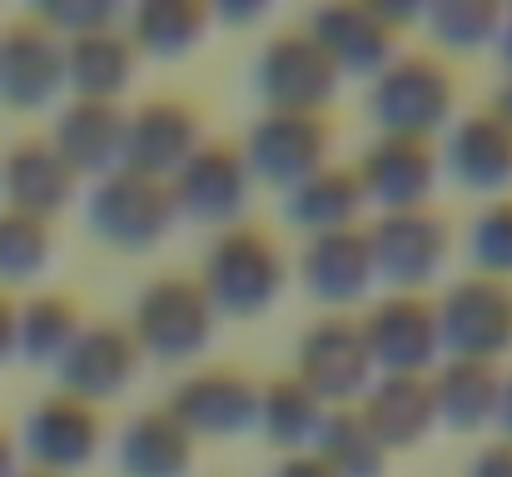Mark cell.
I'll return each mask as SVG.
<instances>
[{"label":"cell","instance_id":"cell-27","mask_svg":"<svg viewBox=\"0 0 512 477\" xmlns=\"http://www.w3.org/2000/svg\"><path fill=\"white\" fill-rule=\"evenodd\" d=\"M363 184H358V169L339 164V159H324L319 169H309L299 184L284 189V214L319 234V229H339V224H358V209H363Z\"/></svg>","mask_w":512,"mask_h":477},{"label":"cell","instance_id":"cell-42","mask_svg":"<svg viewBox=\"0 0 512 477\" xmlns=\"http://www.w3.org/2000/svg\"><path fill=\"white\" fill-rule=\"evenodd\" d=\"M15 473V438L0 428V477H10Z\"/></svg>","mask_w":512,"mask_h":477},{"label":"cell","instance_id":"cell-14","mask_svg":"<svg viewBox=\"0 0 512 477\" xmlns=\"http://www.w3.org/2000/svg\"><path fill=\"white\" fill-rule=\"evenodd\" d=\"M140 358L145 353H140L130 323L95 318V323H80V333L70 338V348L55 363V378H60V393L100 403V398H115L135 383Z\"/></svg>","mask_w":512,"mask_h":477},{"label":"cell","instance_id":"cell-10","mask_svg":"<svg viewBox=\"0 0 512 477\" xmlns=\"http://www.w3.org/2000/svg\"><path fill=\"white\" fill-rule=\"evenodd\" d=\"M329 145H334V125L324 110H264L239 140L249 179H264L279 189L319 169L329 159Z\"/></svg>","mask_w":512,"mask_h":477},{"label":"cell","instance_id":"cell-6","mask_svg":"<svg viewBox=\"0 0 512 477\" xmlns=\"http://www.w3.org/2000/svg\"><path fill=\"white\" fill-rule=\"evenodd\" d=\"M339 80V65L324 55V45L304 25L274 30L264 50L254 55V90L264 110H324Z\"/></svg>","mask_w":512,"mask_h":477},{"label":"cell","instance_id":"cell-38","mask_svg":"<svg viewBox=\"0 0 512 477\" xmlns=\"http://www.w3.org/2000/svg\"><path fill=\"white\" fill-rule=\"evenodd\" d=\"M15 353V299L0 289V363Z\"/></svg>","mask_w":512,"mask_h":477},{"label":"cell","instance_id":"cell-23","mask_svg":"<svg viewBox=\"0 0 512 477\" xmlns=\"http://www.w3.org/2000/svg\"><path fill=\"white\" fill-rule=\"evenodd\" d=\"M55 155L65 159L75 174H110L120 164V145H125V110L120 100H80L70 95V105L55 115L50 135Z\"/></svg>","mask_w":512,"mask_h":477},{"label":"cell","instance_id":"cell-31","mask_svg":"<svg viewBox=\"0 0 512 477\" xmlns=\"http://www.w3.org/2000/svg\"><path fill=\"white\" fill-rule=\"evenodd\" d=\"M324 423V403L294 378V373H279L269 383H259V413H254V428L274 443V448H289V453H304L314 443Z\"/></svg>","mask_w":512,"mask_h":477},{"label":"cell","instance_id":"cell-12","mask_svg":"<svg viewBox=\"0 0 512 477\" xmlns=\"http://www.w3.org/2000/svg\"><path fill=\"white\" fill-rule=\"evenodd\" d=\"M294 378L324 403V408H339L363 398V388L373 383V358H368V343H363V323L353 314H324L304 338H299V363H294Z\"/></svg>","mask_w":512,"mask_h":477},{"label":"cell","instance_id":"cell-43","mask_svg":"<svg viewBox=\"0 0 512 477\" xmlns=\"http://www.w3.org/2000/svg\"><path fill=\"white\" fill-rule=\"evenodd\" d=\"M219 15L224 20H254V15H264V5H219Z\"/></svg>","mask_w":512,"mask_h":477},{"label":"cell","instance_id":"cell-16","mask_svg":"<svg viewBox=\"0 0 512 477\" xmlns=\"http://www.w3.org/2000/svg\"><path fill=\"white\" fill-rule=\"evenodd\" d=\"M174 214L194 224H234L249 199V164L239 140H199L194 155L170 174Z\"/></svg>","mask_w":512,"mask_h":477},{"label":"cell","instance_id":"cell-20","mask_svg":"<svg viewBox=\"0 0 512 477\" xmlns=\"http://www.w3.org/2000/svg\"><path fill=\"white\" fill-rule=\"evenodd\" d=\"M299 274L304 289L319 304H353L368 284H373V254H368V229L363 224H339V229H319L309 234L304 254H299Z\"/></svg>","mask_w":512,"mask_h":477},{"label":"cell","instance_id":"cell-21","mask_svg":"<svg viewBox=\"0 0 512 477\" xmlns=\"http://www.w3.org/2000/svg\"><path fill=\"white\" fill-rule=\"evenodd\" d=\"M438 159L448 164V174L468 189L498 194L512 184V125L493 110H468L463 120H453L448 145L438 150Z\"/></svg>","mask_w":512,"mask_h":477},{"label":"cell","instance_id":"cell-17","mask_svg":"<svg viewBox=\"0 0 512 477\" xmlns=\"http://www.w3.org/2000/svg\"><path fill=\"white\" fill-rule=\"evenodd\" d=\"M204 140V115L194 100L184 95H150L140 110L125 115V145H120V164L170 179L184 159L194 155V145Z\"/></svg>","mask_w":512,"mask_h":477},{"label":"cell","instance_id":"cell-22","mask_svg":"<svg viewBox=\"0 0 512 477\" xmlns=\"http://www.w3.org/2000/svg\"><path fill=\"white\" fill-rule=\"evenodd\" d=\"M358 413L368 418V428L378 433V443L388 453L398 448H413L433 433L438 423V408H433V383L428 373H378L363 398H358Z\"/></svg>","mask_w":512,"mask_h":477},{"label":"cell","instance_id":"cell-11","mask_svg":"<svg viewBox=\"0 0 512 477\" xmlns=\"http://www.w3.org/2000/svg\"><path fill=\"white\" fill-rule=\"evenodd\" d=\"M363 323V343L373 358V373H428L443 353L438 338V304L423 289H393L383 294Z\"/></svg>","mask_w":512,"mask_h":477},{"label":"cell","instance_id":"cell-25","mask_svg":"<svg viewBox=\"0 0 512 477\" xmlns=\"http://www.w3.org/2000/svg\"><path fill=\"white\" fill-rule=\"evenodd\" d=\"M140 50L130 45L125 25H100L65 40V85L80 100H120V90L135 75Z\"/></svg>","mask_w":512,"mask_h":477},{"label":"cell","instance_id":"cell-19","mask_svg":"<svg viewBox=\"0 0 512 477\" xmlns=\"http://www.w3.org/2000/svg\"><path fill=\"white\" fill-rule=\"evenodd\" d=\"M75 184H80V174L55 155V145L45 135H20L0 155V194L10 209L55 219L75 199Z\"/></svg>","mask_w":512,"mask_h":477},{"label":"cell","instance_id":"cell-36","mask_svg":"<svg viewBox=\"0 0 512 477\" xmlns=\"http://www.w3.org/2000/svg\"><path fill=\"white\" fill-rule=\"evenodd\" d=\"M468 477H512V438H493L473 453Z\"/></svg>","mask_w":512,"mask_h":477},{"label":"cell","instance_id":"cell-9","mask_svg":"<svg viewBox=\"0 0 512 477\" xmlns=\"http://www.w3.org/2000/svg\"><path fill=\"white\" fill-rule=\"evenodd\" d=\"M438 304V338L448 358H498L512 348V279L468 274L443 289Z\"/></svg>","mask_w":512,"mask_h":477},{"label":"cell","instance_id":"cell-24","mask_svg":"<svg viewBox=\"0 0 512 477\" xmlns=\"http://www.w3.org/2000/svg\"><path fill=\"white\" fill-rule=\"evenodd\" d=\"M115 463L125 477H184L194 468V438L165 403H155L120 428Z\"/></svg>","mask_w":512,"mask_h":477},{"label":"cell","instance_id":"cell-7","mask_svg":"<svg viewBox=\"0 0 512 477\" xmlns=\"http://www.w3.org/2000/svg\"><path fill=\"white\" fill-rule=\"evenodd\" d=\"M174 418L189 428V438H234L254 428L259 413V378L239 363H199L189 368L165 398Z\"/></svg>","mask_w":512,"mask_h":477},{"label":"cell","instance_id":"cell-37","mask_svg":"<svg viewBox=\"0 0 512 477\" xmlns=\"http://www.w3.org/2000/svg\"><path fill=\"white\" fill-rule=\"evenodd\" d=\"M274 477H334V473L324 468V458H319L314 448H304V453H289V458L274 468Z\"/></svg>","mask_w":512,"mask_h":477},{"label":"cell","instance_id":"cell-32","mask_svg":"<svg viewBox=\"0 0 512 477\" xmlns=\"http://www.w3.org/2000/svg\"><path fill=\"white\" fill-rule=\"evenodd\" d=\"M50 249H55L50 219L0 204V284L35 279V274L50 264Z\"/></svg>","mask_w":512,"mask_h":477},{"label":"cell","instance_id":"cell-2","mask_svg":"<svg viewBox=\"0 0 512 477\" xmlns=\"http://www.w3.org/2000/svg\"><path fill=\"white\" fill-rule=\"evenodd\" d=\"M458 105V80L433 50H398L368 85V115L378 135H423L433 140Z\"/></svg>","mask_w":512,"mask_h":477},{"label":"cell","instance_id":"cell-34","mask_svg":"<svg viewBox=\"0 0 512 477\" xmlns=\"http://www.w3.org/2000/svg\"><path fill=\"white\" fill-rule=\"evenodd\" d=\"M468 254H473V274L512 279V194H498L478 209L468 229Z\"/></svg>","mask_w":512,"mask_h":477},{"label":"cell","instance_id":"cell-40","mask_svg":"<svg viewBox=\"0 0 512 477\" xmlns=\"http://www.w3.org/2000/svg\"><path fill=\"white\" fill-rule=\"evenodd\" d=\"M493 110H498V115H503V120L512 125V70L503 75V85L493 90Z\"/></svg>","mask_w":512,"mask_h":477},{"label":"cell","instance_id":"cell-3","mask_svg":"<svg viewBox=\"0 0 512 477\" xmlns=\"http://www.w3.org/2000/svg\"><path fill=\"white\" fill-rule=\"evenodd\" d=\"M179 219L174 214V194L170 179H155V174H140V169H125L115 164L110 174L95 179L90 199H85V224L100 244L120 249V254H145L155 249L170 224Z\"/></svg>","mask_w":512,"mask_h":477},{"label":"cell","instance_id":"cell-1","mask_svg":"<svg viewBox=\"0 0 512 477\" xmlns=\"http://www.w3.org/2000/svg\"><path fill=\"white\" fill-rule=\"evenodd\" d=\"M194 279L209 294V304H214L219 318H249V314H264L279 299V289L289 279V264H284L279 239L264 224L234 219V224H224L209 239Z\"/></svg>","mask_w":512,"mask_h":477},{"label":"cell","instance_id":"cell-33","mask_svg":"<svg viewBox=\"0 0 512 477\" xmlns=\"http://www.w3.org/2000/svg\"><path fill=\"white\" fill-rule=\"evenodd\" d=\"M438 45L448 50H478L488 40H498V25H503V5L498 0H438L418 15Z\"/></svg>","mask_w":512,"mask_h":477},{"label":"cell","instance_id":"cell-26","mask_svg":"<svg viewBox=\"0 0 512 477\" xmlns=\"http://www.w3.org/2000/svg\"><path fill=\"white\" fill-rule=\"evenodd\" d=\"M433 408L438 423L458 428V433H478L498 418V393H503V373L488 358H443L433 373Z\"/></svg>","mask_w":512,"mask_h":477},{"label":"cell","instance_id":"cell-41","mask_svg":"<svg viewBox=\"0 0 512 477\" xmlns=\"http://www.w3.org/2000/svg\"><path fill=\"white\" fill-rule=\"evenodd\" d=\"M498 55H503V65L512 70V10H503V25H498Z\"/></svg>","mask_w":512,"mask_h":477},{"label":"cell","instance_id":"cell-44","mask_svg":"<svg viewBox=\"0 0 512 477\" xmlns=\"http://www.w3.org/2000/svg\"><path fill=\"white\" fill-rule=\"evenodd\" d=\"M10 477H55V473H40V468H15Z\"/></svg>","mask_w":512,"mask_h":477},{"label":"cell","instance_id":"cell-15","mask_svg":"<svg viewBox=\"0 0 512 477\" xmlns=\"http://www.w3.org/2000/svg\"><path fill=\"white\" fill-rule=\"evenodd\" d=\"M100 438H105V423H100V408L85 403V398H70V393H45L30 413H25V428H20V448L30 458V468L40 473H80L95 453H100Z\"/></svg>","mask_w":512,"mask_h":477},{"label":"cell","instance_id":"cell-5","mask_svg":"<svg viewBox=\"0 0 512 477\" xmlns=\"http://www.w3.org/2000/svg\"><path fill=\"white\" fill-rule=\"evenodd\" d=\"M368 229V254H373V279L388 289H423L438 279L453 249V224L438 204H413V209H383Z\"/></svg>","mask_w":512,"mask_h":477},{"label":"cell","instance_id":"cell-28","mask_svg":"<svg viewBox=\"0 0 512 477\" xmlns=\"http://www.w3.org/2000/svg\"><path fill=\"white\" fill-rule=\"evenodd\" d=\"M314 453L324 458V468L334 477H383V468H388V448L378 443V433L368 428L358 403L324 408V423L314 433Z\"/></svg>","mask_w":512,"mask_h":477},{"label":"cell","instance_id":"cell-8","mask_svg":"<svg viewBox=\"0 0 512 477\" xmlns=\"http://www.w3.org/2000/svg\"><path fill=\"white\" fill-rule=\"evenodd\" d=\"M423 10L403 5H363V0H334L309 10L304 30L324 45V55L339 65V75H378L398 55V25Z\"/></svg>","mask_w":512,"mask_h":477},{"label":"cell","instance_id":"cell-39","mask_svg":"<svg viewBox=\"0 0 512 477\" xmlns=\"http://www.w3.org/2000/svg\"><path fill=\"white\" fill-rule=\"evenodd\" d=\"M498 428H503V438H512V373L503 378V393H498V418H493Z\"/></svg>","mask_w":512,"mask_h":477},{"label":"cell","instance_id":"cell-4","mask_svg":"<svg viewBox=\"0 0 512 477\" xmlns=\"http://www.w3.org/2000/svg\"><path fill=\"white\" fill-rule=\"evenodd\" d=\"M214 304L199 289L194 274H155L140 294H135V314H130V333L140 343V353L160 358V363H184L199 358L214 338Z\"/></svg>","mask_w":512,"mask_h":477},{"label":"cell","instance_id":"cell-13","mask_svg":"<svg viewBox=\"0 0 512 477\" xmlns=\"http://www.w3.org/2000/svg\"><path fill=\"white\" fill-rule=\"evenodd\" d=\"M65 90V40L35 15L0 25V100L10 110H40Z\"/></svg>","mask_w":512,"mask_h":477},{"label":"cell","instance_id":"cell-30","mask_svg":"<svg viewBox=\"0 0 512 477\" xmlns=\"http://www.w3.org/2000/svg\"><path fill=\"white\" fill-rule=\"evenodd\" d=\"M80 299L75 294H60V289H45V294H30L25 304H15V353L25 363H60V353L70 348V338L80 333Z\"/></svg>","mask_w":512,"mask_h":477},{"label":"cell","instance_id":"cell-29","mask_svg":"<svg viewBox=\"0 0 512 477\" xmlns=\"http://www.w3.org/2000/svg\"><path fill=\"white\" fill-rule=\"evenodd\" d=\"M214 10L204 0H145L125 15V35L140 55H184L209 30Z\"/></svg>","mask_w":512,"mask_h":477},{"label":"cell","instance_id":"cell-35","mask_svg":"<svg viewBox=\"0 0 512 477\" xmlns=\"http://www.w3.org/2000/svg\"><path fill=\"white\" fill-rule=\"evenodd\" d=\"M35 15L60 40H70V35H85V30H100V25H120L125 10L115 0H45V5H35Z\"/></svg>","mask_w":512,"mask_h":477},{"label":"cell","instance_id":"cell-18","mask_svg":"<svg viewBox=\"0 0 512 477\" xmlns=\"http://www.w3.org/2000/svg\"><path fill=\"white\" fill-rule=\"evenodd\" d=\"M358 184H363V199L383 209H413V204H428L433 184H438V145L423 140V135H378L363 155H358Z\"/></svg>","mask_w":512,"mask_h":477}]
</instances>
